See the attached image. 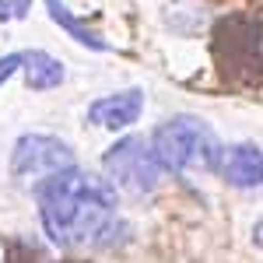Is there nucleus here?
I'll use <instances>...</instances> for the list:
<instances>
[{
	"label": "nucleus",
	"mask_w": 263,
	"mask_h": 263,
	"mask_svg": "<svg viewBox=\"0 0 263 263\" xmlns=\"http://www.w3.org/2000/svg\"><path fill=\"white\" fill-rule=\"evenodd\" d=\"M102 168H105V179L112 182L116 190L130 193V197H144V193H155L158 179H162V162L155 155L151 141H144L137 134L116 141L105 155H102Z\"/></svg>",
	"instance_id": "obj_3"
},
{
	"label": "nucleus",
	"mask_w": 263,
	"mask_h": 263,
	"mask_svg": "<svg viewBox=\"0 0 263 263\" xmlns=\"http://www.w3.org/2000/svg\"><path fill=\"white\" fill-rule=\"evenodd\" d=\"M21 74H25V84L32 88V91H53V88H60L67 81V70H63V63L53 57V53H46V49H25V67H21Z\"/></svg>",
	"instance_id": "obj_8"
},
{
	"label": "nucleus",
	"mask_w": 263,
	"mask_h": 263,
	"mask_svg": "<svg viewBox=\"0 0 263 263\" xmlns=\"http://www.w3.org/2000/svg\"><path fill=\"white\" fill-rule=\"evenodd\" d=\"M35 200L46 235L63 249H109L126 232L116 211V186L81 168L39 182Z\"/></svg>",
	"instance_id": "obj_1"
},
{
	"label": "nucleus",
	"mask_w": 263,
	"mask_h": 263,
	"mask_svg": "<svg viewBox=\"0 0 263 263\" xmlns=\"http://www.w3.org/2000/svg\"><path fill=\"white\" fill-rule=\"evenodd\" d=\"M28 11H32V0H0V25L28 18Z\"/></svg>",
	"instance_id": "obj_10"
},
{
	"label": "nucleus",
	"mask_w": 263,
	"mask_h": 263,
	"mask_svg": "<svg viewBox=\"0 0 263 263\" xmlns=\"http://www.w3.org/2000/svg\"><path fill=\"white\" fill-rule=\"evenodd\" d=\"M253 242H256V246L263 249V218H260L256 224H253Z\"/></svg>",
	"instance_id": "obj_12"
},
{
	"label": "nucleus",
	"mask_w": 263,
	"mask_h": 263,
	"mask_svg": "<svg viewBox=\"0 0 263 263\" xmlns=\"http://www.w3.org/2000/svg\"><path fill=\"white\" fill-rule=\"evenodd\" d=\"M224 182L239 186V190H260L263 186V151L256 144H232L221 151L218 165Z\"/></svg>",
	"instance_id": "obj_7"
},
{
	"label": "nucleus",
	"mask_w": 263,
	"mask_h": 263,
	"mask_svg": "<svg viewBox=\"0 0 263 263\" xmlns=\"http://www.w3.org/2000/svg\"><path fill=\"white\" fill-rule=\"evenodd\" d=\"M144 112V88H123L112 95H102L88 105V123L102 130H126Z\"/></svg>",
	"instance_id": "obj_6"
},
{
	"label": "nucleus",
	"mask_w": 263,
	"mask_h": 263,
	"mask_svg": "<svg viewBox=\"0 0 263 263\" xmlns=\"http://www.w3.org/2000/svg\"><path fill=\"white\" fill-rule=\"evenodd\" d=\"M21 67H25V49H21V53H7V57H0V88L11 81Z\"/></svg>",
	"instance_id": "obj_11"
},
{
	"label": "nucleus",
	"mask_w": 263,
	"mask_h": 263,
	"mask_svg": "<svg viewBox=\"0 0 263 263\" xmlns=\"http://www.w3.org/2000/svg\"><path fill=\"white\" fill-rule=\"evenodd\" d=\"M46 7H49V18L57 21V25H60V28H63V32H67L74 42H81V46L95 49V53H109V49H112V42H105L99 32H91L88 25H81V21L70 14V7H67L63 0H46Z\"/></svg>",
	"instance_id": "obj_9"
},
{
	"label": "nucleus",
	"mask_w": 263,
	"mask_h": 263,
	"mask_svg": "<svg viewBox=\"0 0 263 263\" xmlns=\"http://www.w3.org/2000/svg\"><path fill=\"white\" fill-rule=\"evenodd\" d=\"M214 57L221 63V74L232 84L253 88L260 84L263 53H260V32L246 18H228L214 32Z\"/></svg>",
	"instance_id": "obj_4"
},
{
	"label": "nucleus",
	"mask_w": 263,
	"mask_h": 263,
	"mask_svg": "<svg viewBox=\"0 0 263 263\" xmlns=\"http://www.w3.org/2000/svg\"><path fill=\"white\" fill-rule=\"evenodd\" d=\"M78 168V158L70 151V144L60 137H49V134H25L14 141L11 151V172L25 182H46L60 172Z\"/></svg>",
	"instance_id": "obj_5"
},
{
	"label": "nucleus",
	"mask_w": 263,
	"mask_h": 263,
	"mask_svg": "<svg viewBox=\"0 0 263 263\" xmlns=\"http://www.w3.org/2000/svg\"><path fill=\"white\" fill-rule=\"evenodd\" d=\"M151 147L158 155L165 172H218L221 165V144L214 137V130L200 116H172L151 134Z\"/></svg>",
	"instance_id": "obj_2"
},
{
	"label": "nucleus",
	"mask_w": 263,
	"mask_h": 263,
	"mask_svg": "<svg viewBox=\"0 0 263 263\" xmlns=\"http://www.w3.org/2000/svg\"><path fill=\"white\" fill-rule=\"evenodd\" d=\"M63 263H81V260H63Z\"/></svg>",
	"instance_id": "obj_13"
}]
</instances>
